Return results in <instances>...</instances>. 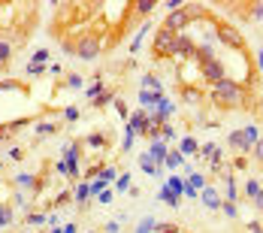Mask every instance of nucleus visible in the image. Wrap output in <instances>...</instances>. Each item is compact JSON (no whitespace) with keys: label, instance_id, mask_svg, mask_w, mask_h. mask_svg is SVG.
<instances>
[{"label":"nucleus","instance_id":"nucleus-34","mask_svg":"<svg viewBox=\"0 0 263 233\" xmlns=\"http://www.w3.org/2000/svg\"><path fill=\"white\" fill-rule=\"evenodd\" d=\"M46 221V215H39V212H28V224H42Z\"/></svg>","mask_w":263,"mask_h":233},{"label":"nucleus","instance_id":"nucleus-39","mask_svg":"<svg viewBox=\"0 0 263 233\" xmlns=\"http://www.w3.org/2000/svg\"><path fill=\"white\" fill-rule=\"evenodd\" d=\"M9 88H21V85H18V82H0V91H9ZM21 91H25V88H21Z\"/></svg>","mask_w":263,"mask_h":233},{"label":"nucleus","instance_id":"nucleus-14","mask_svg":"<svg viewBox=\"0 0 263 233\" xmlns=\"http://www.w3.org/2000/svg\"><path fill=\"white\" fill-rule=\"evenodd\" d=\"M85 145L103 149V145H109V136H106V133H91V136H85Z\"/></svg>","mask_w":263,"mask_h":233},{"label":"nucleus","instance_id":"nucleus-9","mask_svg":"<svg viewBox=\"0 0 263 233\" xmlns=\"http://www.w3.org/2000/svg\"><path fill=\"white\" fill-rule=\"evenodd\" d=\"M12 55H15V46H12V39H9V36H0V70H6V67H9Z\"/></svg>","mask_w":263,"mask_h":233},{"label":"nucleus","instance_id":"nucleus-2","mask_svg":"<svg viewBox=\"0 0 263 233\" xmlns=\"http://www.w3.org/2000/svg\"><path fill=\"white\" fill-rule=\"evenodd\" d=\"M176 36H179V33L166 31V28H158L155 39H151V52H155V58H172V46H176Z\"/></svg>","mask_w":263,"mask_h":233},{"label":"nucleus","instance_id":"nucleus-24","mask_svg":"<svg viewBox=\"0 0 263 233\" xmlns=\"http://www.w3.org/2000/svg\"><path fill=\"white\" fill-rule=\"evenodd\" d=\"M88 197H91V188H88V185H79V188H76V200H79V203H85Z\"/></svg>","mask_w":263,"mask_h":233},{"label":"nucleus","instance_id":"nucleus-15","mask_svg":"<svg viewBox=\"0 0 263 233\" xmlns=\"http://www.w3.org/2000/svg\"><path fill=\"white\" fill-rule=\"evenodd\" d=\"M242 136H245V145H248V149H254V145H257V136H260V131H257V124L245 128V131H242Z\"/></svg>","mask_w":263,"mask_h":233},{"label":"nucleus","instance_id":"nucleus-5","mask_svg":"<svg viewBox=\"0 0 263 233\" xmlns=\"http://www.w3.org/2000/svg\"><path fill=\"white\" fill-rule=\"evenodd\" d=\"M188 22H191V12H188V6H182V9H172V12L166 15L161 28H166V31H172V33H185Z\"/></svg>","mask_w":263,"mask_h":233},{"label":"nucleus","instance_id":"nucleus-33","mask_svg":"<svg viewBox=\"0 0 263 233\" xmlns=\"http://www.w3.org/2000/svg\"><path fill=\"white\" fill-rule=\"evenodd\" d=\"M64 118H67V121H76V118H79V106H67Z\"/></svg>","mask_w":263,"mask_h":233},{"label":"nucleus","instance_id":"nucleus-16","mask_svg":"<svg viewBox=\"0 0 263 233\" xmlns=\"http://www.w3.org/2000/svg\"><path fill=\"white\" fill-rule=\"evenodd\" d=\"M227 142H230V149H239V152H251V149L245 145V136H242V131H239V133H230V136H227Z\"/></svg>","mask_w":263,"mask_h":233},{"label":"nucleus","instance_id":"nucleus-10","mask_svg":"<svg viewBox=\"0 0 263 233\" xmlns=\"http://www.w3.org/2000/svg\"><path fill=\"white\" fill-rule=\"evenodd\" d=\"M148 158H151V161H155L158 166L166 161V145L161 142V139H155V142H151V152H148Z\"/></svg>","mask_w":263,"mask_h":233},{"label":"nucleus","instance_id":"nucleus-8","mask_svg":"<svg viewBox=\"0 0 263 233\" xmlns=\"http://www.w3.org/2000/svg\"><path fill=\"white\" fill-rule=\"evenodd\" d=\"M145 128H148V112H136L130 121H127V133H130V136H136V133L145 136Z\"/></svg>","mask_w":263,"mask_h":233},{"label":"nucleus","instance_id":"nucleus-32","mask_svg":"<svg viewBox=\"0 0 263 233\" xmlns=\"http://www.w3.org/2000/svg\"><path fill=\"white\" fill-rule=\"evenodd\" d=\"M115 188H118V191H127V188H130V176H127V173L118 176V185H115Z\"/></svg>","mask_w":263,"mask_h":233},{"label":"nucleus","instance_id":"nucleus-25","mask_svg":"<svg viewBox=\"0 0 263 233\" xmlns=\"http://www.w3.org/2000/svg\"><path fill=\"white\" fill-rule=\"evenodd\" d=\"M164 164H166V166H179V164H182V152H169Z\"/></svg>","mask_w":263,"mask_h":233},{"label":"nucleus","instance_id":"nucleus-43","mask_svg":"<svg viewBox=\"0 0 263 233\" xmlns=\"http://www.w3.org/2000/svg\"><path fill=\"white\" fill-rule=\"evenodd\" d=\"M61 233H79V227H76V224H67V227H64Z\"/></svg>","mask_w":263,"mask_h":233},{"label":"nucleus","instance_id":"nucleus-20","mask_svg":"<svg viewBox=\"0 0 263 233\" xmlns=\"http://www.w3.org/2000/svg\"><path fill=\"white\" fill-rule=\"evenodd\" d=\"M155 230H158V221H155V218H145V221L136 227V233H155Z\"/></svg>","mask_w":263,"mask_h":233},{"label":"nucleus","instance_id":"nucleus-27","mask_svg":"<svg viewBox=\"0 0 263 233\" xmlns=\"http://www.w3.org/2000/svg\"><path fill=\"white\" fill-rule=\"evenodd\" d=\"M58 131V124H52V121H49V124H36V133H39V136H49V133H55Z\"/></svg>","mask_w":263,"mask_h":233},{"label":"nucleus","instance_id":"nucleus-19","mask_svg":"<svg viewBox=\"0 0 263 233\" xmlns=\"http://www.w3.org/2000/svg\"><path fill=\"white\" fill-rule=\"evenodd\" d=\"M260 191H263V188H260V182H257V179H248V185H245V194L254 200L257 194H260Z\"/></svg>","mask_w":263,"mask_h":233},{"label":"nucleus","instance_id":"nucleus-6","mask_svg":"<svg viewBox=\"0 0 263 233\" xmlns=\"http://www.w3.org/2000/svg\"><path fill=\"white\" fill-rule=\"evenodd\" d=\"M172 58H182V61L197 58V43H194L188 33H179V36H176V46H172Z\"/></svg>","mask_w":263,"mask_h":233},{"label":"nucleus","instance_id":"nucleus-4","mask_svg":"<svg viewBox=\"0 0 263 233\" xmlns=\"http://www.w3.org/2000/svg\"><path fill=\"white\" fill-rule=\"evenodd\" d=\"M100 49H103V46H100V36H79V43L73 46V52H76L82 61H94L100 55Z\"/></svg>","mask_w":263,"mask_h":233},{"label":"nucleus","instance_id":"nucleus-18","mask_svg":"<svg viewBox=\"0 0 263 233\" xmlns=\"http://www.w3.org/2000/svg\"><path fill=\"white\" fill-rule=\"evenodd\" d=\"M103 91H106V85H103V82L97 79L94 85H88V88H85V97H91V100H94V97H100Z\"/></svg>","mask_w":263,"mask_h":233},{"label":"nucleus","instance_id":"nucleus-7","mask_svg":"<svg viewBox=\"0 0 263 233\" xmlns=\"http://www.w3.org/2000/svg\"><path fill=\"white\" fill-rule=\"evenodd\" d=\"M218 39H221L224 46H230V49H245V39H242L239 31L230 28V25H218Z\"/></svg>","mask_w":263,"mask_h":233},{"label":"nucleus","instance_id":"nucleus-40","mask_svg":"<svg viewBox=\"0 0 263 233\" xmlns=\"http://www.w3.org/2000/svg\"><path fill=\"white\" fill-rule=\"evenodd\" d=\"M251 152H254V161H263V142H257Z\"/></svg>","mask_w":263,"mask_h":233},{"label":"nucleus","instance_id":"nucleus-1","mask_svg":"<svg viewBox=\"0 0 263 233\" xmlns=\"http://www.w3.org/2000/svg\"><path fill=\"white\" fill-rule=\"evenodd\" d=\"M212 88H215V94H212V97H215L218 106H224V109H227V106H233V109H239V106H242V88H239L233 79H221V82H218V85H212Z\"/></svg>","mask_w":263,"mask_h":233},{"label":"nucleus","instance_id":"nucleus-36","mask_svg":"<svg viewBox=\"0 0 263 233\" xmlns=\"http://www.w3.org/2000/svg\"><path fill=\"white\" fill-rule=\"evenodd\" d=\"M221 206H224V212H227L230 218H236V203H230V200H227V203H221Z\"/></svg>","mask_w":263,"mask_h":233},{"label":"nucleus","instance_id":"nucleus-47","mask_svg":"<svg viewBox=\"0 0 263 233\" xmlns=\"http://www.w3.org/2000/svg\"><path fill=\"white\" fill-rule=\"evenodd\" d=\"M36 233H46V230H36Z\"/></svg>","mask_w":263,"mask_h":233},{"label":"nucleus","instance_id":"nucleus-30","mask_svg":"<svg viewBox=\"0 0 263 233\" xmlns=\"http://www.w3.org/2000/svg\"><path fill=\"white\" fill-rule=\"evenodd\" d=\"M12 218H15V215H12V209L6 206V209L0 212V227H6V224H12Z\"/></svg>","mask_w":263,"mask_h":233},{"label":"nucleus","instance_id":"nucleus-12","mask_svg":"<svg viewBox=\"0 0 263 233\" xmlns=\"http://www.w3.org/2000/svg\"><path fill=\"white\" fill-rule=\"evenodd\" d=\"M130 9L139 15V18H145L151 9H158V3H155V0H139V3H130Z\"/></svg>","mask_w":263,"mask_h":233},{"label":"nucleus","instance_id":"nucleus-3","mask_svg":"<svg viewBox=\"0 0 263 233\" xmlns=\"http://www.w3.org/2000/svg\"><path fill=\"white\" fill-rule=\"evenodd\" d=\"M200 76L206 79V85H218L221 79H227V70H224V61H218V58L200 61Z\"/></svg>","mask_w":263,"mask_h":233},{"label":"nucleus","instance_id":"nucleus-45","mask_svg":"<svg viewBox=\"0 0 263 233\" xmlns=\"http://www.w3.org/2000/svg\"><path fill=\"white\" fill-rule=\"evenodd\" d=\"M3 209H6V206H3V203H0V212H3Z\"/></svg>","mask_w":263,"mask_h":233},{"label":"nucleus","instance_id":"nucleus-37","mask_svg":"<svg viewBox=\"0 0 263 233\" xmlns=\"http://www.w3.org/2000/svg\"><path fill=\"white\" fill-rule=\"evenodd\" d=\"M46 58H49V52H46V49H39V52L33 55V61H36V64H46Z\"/></svg>","mask_w":263,"mask_h":233},{"label":"nucleus","instance_id":"nucleus-22","mask_svg":"<svg viewBox=\"0 0 263 233\" xmlns=\"http://www.w3.org/2000/svg\"><path fill=\"white\" fill-rule=\"evenodd\" d=\"M179 152H185V155H194V152H200V145H197V142H194V139H185Z\"/></svg>","mask_w":263,"mask_h":233},{"label":"nucleus","instance_id":"nucleus-23","mask_svg":"<svg viewBox=\"0 0 263 233\" xmlns=\"http://www.w3.org/2000/svg\"><path fill=\"white\" fill-rule=\"evenodd\" d=\"M109 100H115V94H112V91H103V94H100V97H94L91 103H94V106H106Z\"/></svg>","mask_w":263,"mask_h":233},{"label":"nucleus","instance_id":"nucleus-38","mask_svg":"<svg viewBox=\"0 0 263 233\" xmlns=\"http://www.w3.org/2000/svg\"><path fill=\"white\" fill-rule=\"evenodd\" d=\"M21 155H25V152H21L18 145H15V149H9V158H12V161H21Z\"/></svg>","mask_w":263,"mask_h":233},{"label":"nucleus","instance_id":"nucleus-29","mask_svg":"<svg viewBox=\"0 0 263 233\" xmlns=\"http://www.w3.org/2000/svg\"><path fill=\"white\" fill-rule=\"evenodd\" d=\"M248 9H251V12H248L251 18H257V22H263V3H251Z\"/></svg>","mask_w":263,"mask_h":233},{"label":"nucleus","instance_id":"nucleus-26","mask_svg":"<svg viewBox=\"0 0 263 233\" xmlns=\"http://www.w3.org/2000/svg\"><path fill=\"white\" fill-rule=\"evenodd\" d=\"M67 88H82V76L79 73H70L67 76Z\"/></svg>","mask_w":263,"mask_h":233},{"label":"nucleus","instance_id":"nucleus-48","mask_svg":"<svg viewBox=\"0 0 263 233\" xmlns=\"http://www.w3.org/2000/svg\"><path fill=\"white\" fill-rule=\"evenodd\" d=\"M91 233H97V230H91Z\"/></svg>","mask_w":263,"mask_h":233},{"label":"nucleus","instance_id":"nucleus-46","mask_svg":"<svg viewBox=\"0 0 263 233\" xmlns=\"http://www.w3.org/2000/svg\"><path fill=\"white\" fill-rule=\"evenodd\" d=\"M0 173H3V164H0Z\"/></svg>","mask_w":263,"mask_h":233},{"label":"nucleus","instance_id":"nucleus-17","mask_svg":"<svg viewBox=\"0 0 263 233\" xmlns=\"http://www.w3.org/2000/svg\"><path fill=\"white\" fill-rule=\"evenodd\" d=\"M139 164H142V170H145L148 176H158V173H161V166L155 164V161H151L148 155H142V161H139Z\"/></svg>","mask_w":263,"mask_h":233},{"label":"nucleus","instance_id":"nucleus-41","mask_svg":"<svg viewBox=\"0 0 263 233\" xmlns=\"http://www.w3.org/2000/svg\"><path fill=\"white\" fill-rule=\"evenodd\" d=\"M248 230H251V233H263V224H260V221H251V224H248Z\"/></svg>","mask_w":263,"mask_h":233},{"label":"nucleus","instance_id":"nucleus-42","mask_svg":"<svg viewBox=\"0 0 263 233\" xmlns=\"http://www.w3.org/2000/svg\"><path fill=\"white\" fill-rule=\"evenodd\" d=\"M103 230H109V233H118V230H121V227H118V224H115V221H109V224H106V227H103Z\"/></svg>","mask_w":263,"mask_h":233},{"label":"nucleus","instance_id":"nucleus-21","mask_svg":"<svg viewBox=\"0 0 263 233\" xmlns=\"http://www.w3.org/2000/svg\"><path fill=\"white\" fill-rule=\"evenodd\" d=\"M155 233H182L179 224H169V221H158V230Z\"/></svg>","mask_w":263,"mask_h":233},{"label":"nucleus","instance_id":"nucleus-31","mask_svg":"<svg viewBox=\"0 0 263 233\" xmlns=\"http://www.w3.org/2000/svg\"><path fill=\"white\" fill-rule=\"evenodd\" d=\"M97 179H103L106 185H109V182H115V170H112V166H106V170H100V176H97Z\"/></svg>","mask_w":263,"mask_h":233},{"label":"nucleus","instance_id":"nucleus-13","mask_svg":"<svg viewBox=\"0 0 263 233\" xmlns=\"http://www.w3.org/2000/svg\"><path fill=\"white\" fill-rule=\"evenodd\" d=\"M15 185H18V188H33V191H39V188H42V182H39L36 176H28V173H25V176H18V179H15Z\"/></svg>","mask_w":263,"mask_h":233},{"label":"nucleus","instance_id":"nucleus-28","mask_svg":"<svg viewBox=\"0 0 263 233\" xmlns=\"http://www.w3.org/2000/svg\"><path fill=\"white\" fill-rule=\"evenodd\" d=\"M191 188H194V191H203V188H206V179H203L200 173H194V176H191Z\"/></svg>","mask_w":263,"mask_h":233},{"label":"nucleus","instance_id":"nucleus-44","mask_svg":"<svg viewBox=\"0 0 263 233\" xmlns=\"http://www.w3.org/2000/svg\"><path fill=\"white\" fill-rule=\"evenodd\" d=\"M257 61H260V70H263V49L257 52Z\"/></svg>","mask_w":263,"mask_h":233},{"label":"nucleus","instance_id":"nucleus-35","mask_svg":"<svg viewBox=\"0 0 263 233\" xmlns=\"http://www.w3.org/2000/svg\"><path fill=\"white\" fill-rule=\"evenodd\" d=\"M42 70H46V64H36V61H31V64H28V73H31V76H39Z\"/></svg>","mask_w":263,"mask_h":233},{"label":"nucleus","instance_id":"nucleus-11","mask_svg":"<svg viewBox=\"0 0 263 233\" xmlns=\"http://www.w3.org/2000/svg\"><path fill=\"white\" fill-rule=\"evenodd\" d=\"M203 203H206V209H218V206H221V197H218V191L206 185V188H203Z\"/></svg>","mask_w":263,"mask_h":233}]
</instances>
